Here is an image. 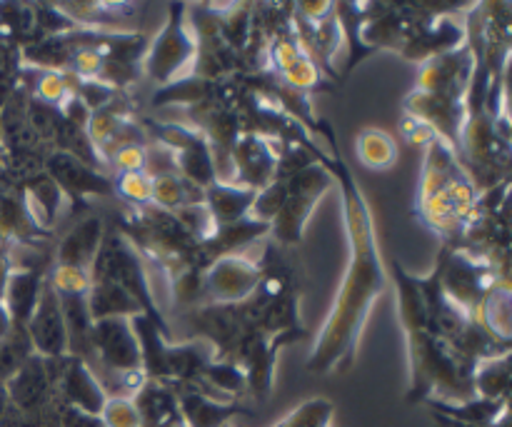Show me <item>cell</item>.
I'll return each instance as SVG.
<instances>
[{
    "mask_svg": "<svg viewBox=\"0 0 512 427\" xmlns=\"http://www.w3.org/2000/svg\"><path fill=\"white\" fill-rule=\"evenodd\" d=\"M355 155L368 170H390L400 158L393 135L380 128L360 130L355 138Z\"/></svg>",
    "mask_w": 512,
    "mask_h": 427,
    "instance_id": "obj_23",
    "label": "cell"
},
{
    "mask_svg": "<svg viewBox=\"0 0 512 427\" xmlns=\"http://www.w3.org/2000/svg\"><path fill=\"white\" fill-rule=\"evenodd\" d=\"M173 393L178 398V408L180 415H183L185 427H225L230 425L233 418L248 413L240 403H220V400L195 393L190 388L173 390Z\"/></svg>",
    "mask_w": 512,
    "mask_h": 427,
    "instance_id": "obj_16",
    "label": "cell"
},
{
    "mask_svg": "<svg viewBox=\"0 0 512 427\" xmlns=\"http://www.w3.org/2000/svg\"><path fill=\"white\" fill-rule=\"evenodd\" d=\"M255 195H258V190L215 180L213 185L203 190V203L210 210V215H213L215 228H228V225L248 218L250 208L255 203Z\"/></svg>",
    "mask_w": 512,
    "mask_h": 427,
    "instance_id": "obj_18",
    "label": "cell"
},
{
    "mask_svg": "<svg viewBox=\"0 0 512 427\" xmlns=\"http://www.w3.org/2000/svg\"><path fill=\"white\" fill-rule=\"evenodd\" d=\"M90 358L100 365L105 375L113 378V390L123 375L143 370L140 345L130 318L93 320L88 330V358H85V363H90ZM113 390L108 393V398L113 395Z\"/></svg>",
    "mask_w": 512,
    "mask_h": 427,
    "instance_id": "obj_6",
    "label": "cell"
},
{
    "mask_svg": "<svg viewBox=\"0 0 512 427\" xmlns=\"http://www.w3.org/2000/svg\"><path fill=\"white\" fill-rule=\"evenodd\" d=\"M153 138L173 153L178 175L198 188H208L215 180V163L210 143L185 123H153Z\"/></svg>",
    "mask_w": 512,
    "mask_h": 427,
    "instance_id": "obj_8",
    "label": "cell"
},
{
    "mask_svg": "<svg viewBox=\"0 0 512 427\" xmlns=\"http://www.w3.org/2000/svg\"><path fill=\"white\" fill-rule=\"evenodd\" d=\"M510 280L503 278L488 290L485 295L483 305H480L478 320L495 340L500 343H510V335H512V303H510Z\"/></svg>",
    "mask_w": 512,
    "mask_h": 427,
    "instance_id": "obj_22",
    "label": "cell"
},
{
    "mask_svg": "<svg viewBox=\"0 0 512 427\" xmlns=\"http://www.w3.org/2000/svg\"><path fill=\"white\" fill-rule=\"evenodd\" d=\"M225 427H233V425H225Z\"/></svg>",
    "mask_w": 512,
    "mask_h": 427,
    "instance_id": "obj_34",
    "label": "cell"
},
{
    "mask_svg": "<svg viewBox=\"0 0 512 427\" xmlns=\"http://www.w3.org/2000/svg\"><path fill=\"white\" fill-rule=\"evenodd\" d=\"M13 333H15L13 320H10V315H8V310H5V305H0V343H3V340H8Z\"/></svg>",
    "mask_w": 512,
    "mask_h": 427,
    "instance_id": "obj_32",
    "label": "cell"
},
{
    "mask_svg": "<svg viewBox=\"0 0 512 427\" xmlns=\"http://www.w3.org/2000/svg\"><path fill=\"white\" fill-rule=\"evenodd\" d=\"M45 278H48L45 270L38 268H13V273H10L3 305L13 320V328L20 333H25V325H28L35 305H38Z\"/></svg>",
    "mask_w": 512,
    "mask_h": 427,
    "instance_id": "obj_15",
    "label": "cell"
},
{
    "mask_svg": "<svg viewBox=\"0 0 512 427\" xmlns=\"http://www.w3.org/2000/svg\"><path fill=\"white\" fill-rule=\"evenodd\" d=\"M90 278L110 280V283H115L118 288H123L125 293L140 305L145 318L153 320L155 328L163 330L170 338L168 323H165L158 303L153 300V290H150V280L143 268V260H140V255L135 253L133 245H130L118 230H110V233L103 235L98 258H95L93 268H90Z\"/></svg>",
    "mask_w": 512,
    "mask_h": 427,
    "instance_id": "obj_4",
    "label": "cell"
},
{
    "mask_svg": "<svg viewBox=\"0 0 512 427\" xmlns=\"http://www.w3.org/2000/svg\"><path fill=\"white\" fill-rule=\"evenodd\" d=\"M333 403L323 398L305 400L303 405L293 410L288 418L280 420L275 427H330V420H333Z\"/></svg>",
    "mask_w": 512,
    "mask_h": 427,
    "instance_id": "obj_27",
    "label": "cell"
},
{
    "mask_svg": "<svg viewBox=\"0 0 512 427\" xmlns=\"http://www.w3.org/2000/svg\"><path fill=\"white\" fill-rule=\"evenodd\" d=\"M113 195H120L125 203L133 205V210L145 208L153 200V178L148 173H125L113 178Z\"/></svg>",
    "mask_w": 512,
    "mask_h": 427,
    "instance_id": "obj_26",
    "label": "cell"
},
{
    "mask_svg": "<svg viewBox=\"0 0 512 427\" xmlns=\"http://www.w3.org/2000/svg\"><path fill=\"white\" fill-rule=\"evenodd\" d=\"M280 153H283V148H280L278 140L258 133H243L230 150L233 183L250 190H263L265 185L273 183Z\"/></svg>",
    "mask_w": 512,
    "mask_h": 427,
    "instance_id": "obj_12",
    "label": "cell"
},
{
    "mask_svg": "<svg viewBox=\"0 0 512 427\" xmlns=\"http://www.w3.org/2000/svg\"><path fill=\"white\" fill-rule=\"evenodd\" d=\"M425 405L433 410V415H440V418L445 420H453V423L475 425V427H490L500 423L503 418H508V400L473 398V400H465V403H438V400H430V403Z\"/></svg>",
    "mask_w": 512,
    "mask_h": 427,
    "instance_id": "obj_20",
    "label": "cell"
},
{
    "mask_svg": "<svg viewBox=\"0 0 512 427\" xmlns=\"http://www.w3.org/2000/svg\"><path fill=\"white\" fill-rule=\"evenodd\" d=\"M415 213L448 248L460 245L478 213L480 190L463 160L443 138L425 145Z\"/></svg>",
    "mask_w": 512,
    "mask_h": 427,
    "instance_id": "obj_2",
    "label": "cell"
},
{
    "mask_svg": "<svg viewBox=\"0 0 512 427\" xmlns=\"http://www.w3.org/2000/svg\"><path fill=\"white\" fill-rule=\"evenodd\" d=\"M100 420L105 427H140L138 408L130 398H108Z\"/></svg>",
    "mask_w": 512,
    "mask_h": 427,
    "instance_id": "obj_28",
    "label": "cell"
},
{
    "mask_svg": "<svg viewBox=\"0 0 512 427\" xmlns=\"http://www.w3.org/2000/svg\"><path fill=\"white\" fill-rule=\"evenodd\" d=\"M8 393H5V383H0V418L5 415V410H8Z\"/></svg>",
    "mask_w": 512,
    "mask_h": 427,
    "instance_id": "obj_33",
    "label": "cell"
},
{
    "mask_svg": "<svg viewBox=\"0 0 512 427\" xmlns=\"http://www.w3.org/2000/svg\"><path fill=\"white\" fill-rule=\"evenodd\" d=\"M475 398L508 400L510 395V353L480 360L473 370Z\"/></svg>",
    "mask_w": 512,
    "mask_h": 427,
    "instance_id": "obj_25",
    "label": "cell"
},
{
    "mask_svg": "<svg viewBox=\"0 0 512 427\" xmlns=\"http://www.w3.org/2000/svg\"><path fill=\"white\" fill-rule=\"evenodd\" d=\"M13 273V263H10V253H8V243L0 248V305H3L5 298V288H8V278Z\"/></svg>",
    "mask_w": 512,
    "mask_h": 427,
    "instance_id": "obj_31",
    "label": "cell"
},
{
    "mask_svg": "<svg viewBox=\"0 0 512 427\" xmlns=\"http://www.w3.org/2000/svg\"><path fill=\"white\" fill-rule=\"evenodd\" d=\"M55 395H58L60 408L98 415V418L103 413L105 403H108V395H105L103 383L98 380L95 370L78 355H68V358L58 360Z\"/></svg>",
    "mask_w": 512,
    "mask_h": 427,
    "instance_id": "obj_10",
    "label": "cell"
},
{
    "mask_svg": "<svg viewBox=\"0 0 512 427\" xmlns=\"http://www.w3.org/2000/svg\"><path fill=\"white\" fill-rule=\"evenodd\" d=\"M105 225L103 220L90 215V218L78 220L73 230H68L63 240H60L58 250H55L53 265H65V268L88 270L93 268L95 258H98L100 243H103Z\"/></svg>",
    "mask_w": 512,
    "mask_h": 427,
    "instance_id": "obj_14",
    "label": "cell"
},
{
    "mask_svg": "<svg viewBox=\"0 0 512 427\" xmlns=\"http://www.w3.org/2000/svg\"><path fill=\"white\" fill-rule=\"evenodd\" d=\"M58 418H60V427H105V423L98 418V415H85L70 408H60Z\"/></svg>",
    "mask_w": 512,
    "mask_h": 427,
    "instance_id": "obj_30",
    "label": "cell"
},
{
    "mask_svg": "<svg viewBox=\"0 0 512 427\" xmlns=\"http://www.w3.org/2000/svg\"><path fill=\"white\" fill-rule=\"evenodd\" d=\"M285 183H288V195H285L278 218L270 225V238L280 245H300L308 218L313 215L320 198L335 188V180L325 168L323 153H320L318 160L285 175Z\"/></svg>",
    "mask_w": 512,
    "mask_h": 427,
    "instance_id": "obj_5",
    "label": "cell"
},
{
    "mask_svg": "<svg viewBox=\"0 0 512 427\" xmlns=\"http://www.w3.org/2000/svg\"><path fill=\"white\" fill-rule=\"evenodd\" d=\"M25 335H28L30 350L38 358L63 360L70 355L68 325H65L63 310H60V303L55 298L53 288H50L48 278H45L38 305H35L28 325H25Z\"/></svg>",
    "mask_w": 512,
    "mask_h": 427,
    "instance_id": "obj_13",
    "label": "cell"
},
{
    "mask_svg": "<svg viewBox=\"0 0 512 427\" xmlns=\"http://www.w3.org/2000/svg\"><path fill=\"white\" fill-rule=\"evenodd\" d=\"M198 43L188 23V5H168V18L163 28L148 43L143 58V70L158 88L173 85L193 75Z\"/></svg>",
    "mask_w": 512,
    "mask_h": 427,
    "instance_id": "obj_3",
    "label": "cell"
},
{
    "mask_svg": "<svg viewBox=\"0 0 512 427\" xmlns=\"http://www.w3.org/2000/svg\"><path fill=\"white\" fill-rule=\"evenodd\" d=\"M88 310L90 320L135 318V315H143L140 305L123 288H118V285L103 278H90Z\"/></svg>",
    "mask_w": 512,
    "mask_h": 427,
    "instance_id": "obj_21",
    "label": "cell"
},
{
    "mask_svg": "<svg viewBox=\"0 0 512 427\" xmlns=\"http://www.w3.org/2000/svg\"><path fill=\"white\" fill-rule=\"evenodd\" d=\"M108 170H113L115 175L145 170V143H130L115 150L108 158Z\"/></svg>",
    "mask_w": 512,
    "mask_h": 427,
    "instance_id": "obj_29",
    "label": "cell"
},
{
    "mask_svg": "<svg viewBox=\"0 0 512 427\" xmlns=\"http://www.w3.org/2000/svg\"><path fill=\"white\" fill-rule=\"evenodd\" d=\"M195 203H203V188L185 180L183 175L170 173L153 180V200H150V205H155V208L178 213V210Z\"/></svg>",
    "mask_w": 512,
    "mask_h": 427,
    "instance_id": "obj_24",
    "label": "cell"
},
{
    "mask_svg": "<svg viewBox=\"0 0 512 427\" xmlns=\"http://www.w3.org/2000/svg\"><path fill=\"white\" fill-rule=\"evenodd\" d=\"M473 70L475 53L470 48L468 38H465L463 45L443 55H435V58L425 60L420 65L415 90L428 95H440V98L465 100L468 98L470 83H473Z\"/></svg>",
    "mask_w": 512,
    "mask_h": 427,
    "instance_id": "obj_9",
    "label": "cell"
},
{
    "mask_svg": "<svg viewBox=\"0 0 512 427\" xmlns=\"http://www.w3.org/2000/svg\"><path fill=\"white\" fill-rule=\"evenodd\" d=\"M43 173L58 185L65 200L83 205L88 198H113V178L90 165L80 163L68 153L53 150L43 160Z\"/></svg>",
    "mask_w": 512,
    "mask_h": 427,
    "instance_id": "obj_11",
    "label": "cell"
},
{
    "mask_svg": "<svg viewBox=\"0 0 512 427\" xmlns=\"http://www.w3.org/2000/svg\"><path fill=\"white\" fill-rule=\"evenodd\" d=\"M20 190H23L25 210H28V215H30V220H33L35 228H38L40 233H45V230L53 228V225L58 223V215H60V210H63V203H65V198H63V193L58 190V185H55L45 173H38V175H30V178H25V183L20 185Z\"/></svg>",
    "mask_w": 512,
    "mask_h": 427,
    "instance_id": "obj_19",
    "label": "cell"
},
{
    "mask_svg": "<svg viewBox=\"0 0 512 427\" xmlns=\"http://www.w3.org/2000/svg\"><path fill=\"white\" fill-rule=\"evenodd\" d=\"M55 8L75 25L85 30H113L120 33L128 28L138 5L130 3H55Z\"/></svg>",
    "mask_w": 512,
    "mask_h": 427,
    "instance_id": "obj_17",
    "label": "cell"
},
{
    "mask_svg": "<svg viewBox=\"0 0 512 427\" xmlns=\"http://www.w3.org/2000/svg\"><path fill=\"white\" fill-rule=\"evenodd\" d=\"M328 140L333 145V160L323 155V163L333 175L335 188L340 190L350 255L333 310L320 328L308 360V370L318 375L345 373L353 368L370 310L388 288V273H385L378 235H375L373 210H370L358 180L350 173L348 163L340 155L333 130H328Z\"/></svg>",
    "mask_w": 512,
    "mask_h": 427,
    "instance_id": "obj_1",
    "label": "cell"
},
{
    "mask_svg": "<svg viewBox=\"0 0 512 427\" xmlns=\"http://www.w3.org/2000/svg\"><path fill=\"white\" fill-rule=\"evenodd\" d=\"M263 258H250L245 248L240 253L213 260L203 270V285H200L205 305H238L248 300L263 280Z\"/></svg>",
    "mask_w": 512,
    "mask_h": 427,
    "instance_id": "obj_7",
    "label": "cell"
}]
</instances>
